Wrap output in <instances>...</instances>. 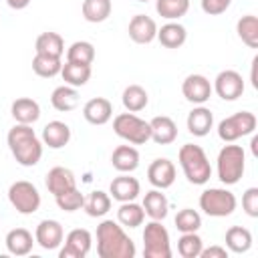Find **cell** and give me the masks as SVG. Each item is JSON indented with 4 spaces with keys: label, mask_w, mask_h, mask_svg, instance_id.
I'll list each match as a JSON object with an SVG mask.
<instances>
[{
    "label": "cell",
    "mask_w": 258,
    "mask_h": 258,
    "mask_svg": "<svg viewBox=\"0 0 258 258\" xmlns=\"http://www.w3.org/2000/svg\"><path fill=\"white\" fill-rule=\"evenodd\" d=\"M50 105L60 113L77 109L79 107V91H77V87H71V85L56 87L52 91V95H50Z\"/></svg>",
    "instance_id": "4316f807"
},
{
    "label": "cell",
    "mask_w": 258,
    "mask_h": 258,
    "mask_svg": "<svg viewBox=\"0 0 258 258\" xmlns=\"http://www.w3.org/2000/svg\"><path fill=\"white\" fill-rule=\"evenodd\" d=\"M135 242L125 234L123 226L113 220H103L97 226V254L99 258H133Z\"/></svg>",
    "instance_id": "6da1fadb"
},
{
    "label": "cell",
    "mask_w": 258,
    "mask_h": 258,
    "mask_svg": "<svg viewBox=\"0 0 258 258\" xmlns=\"http://www.w3.org/2000/svg\"><path fill=\"white\" fill-rule=\"evenodd\" d=\"M8 147L12 157L22 165V167H32L40 161L42 157V141L36 137L34 129L30 125L16 123L8 135H6Z\"/></svg>",
    "instance_id": "7a4b0ae2"
},
{
    "label": "cell",
    "mask_w": 258,
    "mask_h": 258,
    "mask_svg": "<svg viewBox=\"0 0 258 258\" xmlns=\"http://www.w3.org/2000/svg\"><path fill=\"white\" fill-rule=\"evenodd\" d=\"M139 194H141V185H139L137 177H131L129 173H121V175L113 177V181L109 185V196L117 202H133Z\"/></svg>",
    "instance_id": "2e32d148"
},
{
    "label": "cell",
    "mask_w": 258,
    "mask_h": 258,
    "mask_svg": "<svg viewBox=\"0 0 258 258\" xmlns=\"http://www.w3.org/2000/svg\"><path fill=\"white\" fill-rule=\"evenodd\" d=\"M212 91H216V95L224 101H236L244 93V79L238 71L226 69V71L218 73V77L214 79Z\"/></svg>",
    "instance_id": "30bf717a"
},
{
    "label": "cell",
    "mask_w": 258,
    "mask_h": 258,
    "mask_svg": "<svg viewBox=\"0 0 258 258\" xmlns=\"http://www.w3.org/2000/svg\"><path fill=\"white\" fill-rule=\"evenodd\" d=\"M137 2H149V0H137Z\"/></svg>",
    "instance_id": "bcb514c9"
},
{
    "label": "cell",
    "mask_w": 258,
    "mask_h": 258,
    "mask_svg": "<svg viewBox=\"0 0 258 258\" xmlns=\"http://www.w3.org/2000/svg\"><path fill=\"white\" fill-rule=\"evenodd\" d=\"M173 222H175V228L181 234H185V232H198L202 228V216L196 210H191V208L179 210Z\"/></svg>",
    "instance_id": "ab89813d"
},
{
    "label": "cell",
    "mask_w": 258,
    "mask_h": 258,
    "mask_svg": "<svg viewBox=\"0 0 258 258\" xmlns=\"http://www.w3.org/2000/svg\"><path fill=\"white\" fill-rule=\"evenodd\" d=\"M60 77L64 81V85L71 87H83L89 83L91 79V64H81V62H71L67 60L60 69Z\"/></svg>",
    "instance_id": "f1b7e54d"
},
{
    "label": "cell",
    "mask_w": 258,
    "mask_h": 258,
    "mask_svg": "<svg viewBox=\"0 0 258 258\" xmlns=\"http://www.w3.org/2000/svg\"><path fill=\"white\" fill-rule=\"evenodd\" d=\"M149 127H151V139L157 145H169L177 139V125L171 117L157 115L149 121Z\"/></svg>",
    "instance_id": "ffe728a7"
},
{
    "label": "cell",
    "mask_w": 258,
    "mask_h": 258,
    "mask_svg": "<svg viewBox=\"0 0 258 258\" xmlns=\"http://www.w3.org/2000/svg\"><path fill=\"white\" fill-rule=\"evenodd\" d=\"M236 196L226 187H210L200 196V208L212 218H226L236 210Z\"/></svg>",
    "instance_id": "52a82bcc"
},
{
    "label": "cell",
    "mask_w": 258,
    "mask_h": 258,
    "mask_svg": "<svg viewBox=\"0 0 258 258\" xmlns=\"http://www.w3.org/2000/svg\"><path fill=\"white\" fill-rule=\"evenodd\" d=\"M256 123H258L256 115L250 113V111L234 113V115H230V117H226L218 123V137L224 143H234L240 137L252 135L254 129H256Z\"/></svg>",
    "instance_id": "8992f818"
},
{
    "label": "cell",
    "mask_w": 258,
    "mask_h": 258,
    "mask_svg": "<svg viewBox=\"0 0 258 258\" xmlns=\"http://www.w3.org/2000/svg\"><path fill=\"white\" fill-rule=\"evenodd\" d=\"M111 165L119 173H131L139 167V151L133 145H119L113 149Z\"/></svg>",
    "instance_id": "603a6c76"
},
{
    "label": "cell",
    "mask_w": 258,
    "mask_h": 258,
    "mask_svg": "<svg viewBox=\"0 0 258 258\" xmlns=\"http://www.w3.org/2000/svg\"><path fill=\"white\" fill-rule=\"evenodd\" d=\"M183 97L194 105H204L212 97V83L204 75H187L181 83Z\"/></svg>",
    "instance_id": "7c38bea8"
},
{
    "label": "cell",
    "mask_w": 258,
    "mask_h": 258,
    "mask_svg": "<svg viewBox=\"0 0 258 258\" xmlns=\"http://www.w3.org/2000/svg\"><path fill=\"white\" fill-rule=\"evenodd\" d=\"M64 240V230L56 220H42L34 230V242L42 250H56Z\"/></svg>",
    "instance_id": "4fadbf2b"
},
{
    "label": "cell",
    "mask_w": 258,
    "mask_h": 258,
    "mask_svg": "<svg viewBox=\"0 0 258 258\" xmlns=\"http://www.w3.org/2000/svg\"><path fill=\"white\" fill-rule=\"evenodd\" d=\"M8 200H10L12 208L22 216H30V214L38 212V208H40V194H38L36 185L26 179L14 181L8 187Z\"/></svg>",
    "instance_id": "9c48e42d"
},
{
    "label": "cell",
    "mask_w": 258,
    "mask_h": 258,
    "mask_svg": "<svg viewBox=\"0 0 258 258\" xmlns=\"http://www.w3.org/2000/svg\"><path fill=\"white\" fill-rule=\"evenodd\" d=\"M177 159H179V165L183 169V175L187 177L189 183L194 185H204L210 181L212 177V165H210V159L206 155V151L196 145V143H185L179 147V153H177Z\"/></svg>",
    "instance_id": "3957f363"
},
{
    "label": "cell",
    "mask_w": 258,
    "mask_h": 258,
    "mask_svg": "<svg viewBox=\"0 0 258 258\" xmlns=\"http://www.w3.org/2000/svg\"><path fill=\"white\" fill-rule=\"evenodd\" d=\"M111 10H113L111 0H83V6H81L83 18L93 24L105 22L111 16Z\"/></svg>",
    "instance_id": "4dcf8cb0"
},
{
    "label": "cell",
    "mask_w": 258,
    "mask_h": 258,
    "mask_svg": "<svg viewBox=\"0 0 258 258\" xmlns=\"http://www.w3.org/2000/svg\"><path fill=\"white\" fill-rule=\"evenodd\" d=\"M121 101H123V107L129 113H139L147 107L149 95L141 85H129V87H125V91L121 95Z\"/></svg>",
    "instance_id": "d6a6232c"
},
{
    "label": "cell",
    "mask_w": 258,
    "mask_h": 258,
    "mask_svg": "<svg viewBox=\"0 0 258 258\" xmlns=\"http://www.w3.org/2000/svg\"><path fill=\"white\" fill-rule=\"evenodd\" d=\"M218 179L224 185H234L240 181L246 169V153L242 145H224L218 153Z\"/></svg>",
    "instance_id": "277c9868"
},
{
    "label": "cell",
    "mask_w": 258,
    "mask_h": 258,
    "mask_svg": "<svg viewBox=\"0 0 258 258\" xmlns=\"http://www.w3.org/2000/svg\"><path fill=\"white\" fill-rule=\"evenodd\" d=\"M159 42H161V46H165V48H179V46H183V42L187 40V30L179 24V22H173V20H169V22H165L161 28H157V36H155Z\"/></svg>",
    "instance_id": "d4e9b609"
},
{
    "label": "cell",
    "mask_w": 258,
    "mask_h": 258,
    "mask_svg": "<svg viewBox=\"0 0 258 258\" xmlns=\"http://www.w3.org/2000/svg\"><path fill=\"white\" fill-rule=\"evenodd\" d=\"M10 113H12L16 123L32 125V123H36L40 119V105L30 97H20V99H16L12 103Z\"/></svg>",
    "instance_id": "44dd1931"
},
{
    "label": "cell",
    "mask_w": 258,
    "mask_h": 258,
    "mask_svg": "<svg viewBox=\"0 0 258 258\" xmlns=\"http://www.w3.org/2000/svg\"><path fill=\"white\" fill-rule=\"evenodd\" d=\"M232 0H202V10L210 16H218V14H224L228 8H230Z\"/></svg>",
    "instance_id": "7bdbcfd3"
},
{
    "label": "cell",
    "mask_w": 258,
    "mask_h": 258,
    "mask_svg": "<svg viewBox=\"0 0 258 258\" xmlns=\"http://www.w3.org/2000/svg\"><path fill=\"white\" fill-rule=\"evenodd\" d=\"M60 69H62V62L56 56L34 54V58H32V71L42 79H52V77L60 75Z\"/></svg>",
    "instance_id": "8d00e7d4"
},
{
    "label": "cell",
    "mask_w": 258,
    "mask_h": 258,
    "mask_svg": "<svg viewBox=\"0 0 258 258\" xmlns=\"http://www.w3.org/2000/svg\"><path fill=\"white\" fill-rule=\"evenodd\" d=\"M44 183H46V189L56 198V196H60V194H64V191L77 187V177H75V173H73L69 167L56 165V167H52V169L46 173Z\"/></svg>",
    "instance_id": "e0dca14e"
},
{
    "label": "cell",
    "mask_w": 258,
    "mask_h": 258,
    "mask_svg": "<svg viewBox=\"0 0 258 258\" xmlns=\"http://www.w3.org/2000/svg\"><path fill=\"white\" fill-rule=\"evenodd\" d=\"M34 48H36V54L60 58L62 52H64V40H62V36H60L58 32H50V30H48V32L38 34Z\"/></svg>",
    "instance_id": "83f0119b"
},
{
    "label": "cell",
    "mask_w": 258,
    "mask_h": 258,
    "mask_svg": "<svg viewBox=\"0 0 258 258\" xmlns=\"http://www.w3.org/2000/svg\"><path fill=\"white\" fill-rule=\"evenodd\" d=\"M54 200H56V206H58L62 212H77V210H81L83 204H85V196H83L77 187H73V189H69V191L56 196Z\"/></svg>",
    "instance_id": "60d3db41"
},
{
    "label": "cell",
    "mask_w": 258,
    "mask_h": 258,
    "mask_svg": "<svg viewBox=\"0 0 258 258\" xmlns=\"http://www.w3.org/2000/svg\"><path fill=\"white\" fill-rule=\"evenodd\" d=\"M242 210L250 218H258V187H248L242 194Z\"/></svg>",
    "instance_id": "b9f144b4"
},
{
    "label": "cell",
    "mask_w": 258,
    "mask_h": 258,
    "mask_svg": "<svg viewBox=\"0 0 258 258\" xmlns=\"http://www.w3.org/2000/svg\"><path fill=\"white\" fill-rule=\"evenodd\" d=\"M155 10L165 20H177L187 14L189 0H155Z\"/></svg>",
    "instance_id": "d590c367"
},
{
    "label": "cell",
    "mask_w": 258,
    "mask_h": 258,
    "mask_svg": "<svg viewBox=\"0 0 258 258\" xmlns=\"http://www.w3.org/2000/svg\"><path fill=\"white\" fill-rule=\"evenodd\" d=\"M34 238L26 228H14L6 234V248L12 256H26L32 252Z\"/></svg>",
    "instance_id": "cb8c5ba5"
},
{
    "label": "cell",
    "mask_w": 258,
    "mask_h": 258,
    "mask_svg": "<svg viewBox=\"0 0 258 258\" xmlns=\"http://www.w3.org/2000/svg\"><path fill=\"white\" fill-rule=\"evenodd\" d=\"M83 117L91 123V125H105L111 121L113 117V105L109 99L105 97H93L85 103L83 107Z\"/></svg>",
    "instance_id": "ac0fdd59"
},
{
    "label": "cell",
    "mask_w": 258,
    "mask_h": 258,
    "mask_svg": "<svg viewBox=\"0 0 258 258\" xmlns=\"http://www.w3.org/2000/svg\"><path fill=\"white\" fill-rule=\"evenodd\" d=\"M62 244L64 246L58 252L60 258H85L93 246V236L85 228H75L67 234Z\"/></svg>",
    "instance_id": "8fae6325"
},
{
    "label": "cell",
    "mask_w": 258,
    "mask_h": 258,
    "mask_svg": "<svg viewBox=\"0 0 258 258\" xmlns=\"http://www.w3.org/2000/svg\"><path fill=\"white\" fill-rule=\"evenodd\" d=\"M141 206H143L145 216H149L151 220H163L169 212V202H167L163 189H157V187L145 194Z\"/></svg>",
    "instance_id": "484cf974"
},
{
    "label": "cell",
    "mask_w": 258,
    "mask_h": 258,
    "mask_svg": "<svg viewBox=\"0 0 258 258\" xmlns=\"http://www.w3.org/2000/svg\"><path fill=\"white\" fill-rule=\"evenodd\" d=\"M83 210L91 218H103L111 210V196L107 191H103V189H95L85 198Z\"/></svg>",
    "instance_id": "1f68e13d"
},
{
    "label": "cell",
    "mask_w": 258,
    "mask_h": 258,
    "mask_svg": "<svg viewBox=\"0 0 258 258\" xmlns=\"http://www.w3.org/2000/svg\"><path fill=\"white\" fill-rule=\"evenodd\" d=\"M236 32L240 36V40L250 46V48H258V18L254 14H246L236 22Z\"/></svg>",
    "instance_id": "e575fe53"
},
{
    "label": "cell",
    "mask_w": 258,
    "mask_h": 258,
    "mask_svg": "<svg viewBox=\"0 0 258 258\" xmlns=\"http://www.w3.org/2000/svg\"><path fill=\"white\" fill-rule=\"evenodd\" d=\"M113 131L121 139H125L131 145H143L151 139V127L149 121L137 117L135 113H119L113 119Z\"/></svg>",
    "instance_id": "5b68a950"
},
{
    "label": "cell",
    "mask_w": 258,
    "mask_h": 258,
    "mask_svg": "<svg viewBox=\"0 0 258 258\" xmlns=\"http://www.w3.org/2000/svg\"><path fill=\"white\" fill-rule=\"evenodd\" d=\"M6 4L12 8V10H22L30 4V0H6Z\"/></svg>",
    "instance_id": "f6af8a7d"
},
{
    "label": "cell",
    "mask_w": 258,
    "mask_h": 258,
    "mask_svg": "<svg viewBox=\"0 0 258 258\" xmlns=\"http://www.w3.org/2000/svg\"><path fill=\"white\" fill-rule=\"evenodd\" d=\"M67 60L71 62H81V64H91L95 60V46L89 40H77L67 48Z\"/></svg>",
    "instance_id": "74e56055"
},
{
    "label": "cell",
    "mask_w": 258,
    "mask_h": 258,
    "mask_svg": "<svg viewBox=\"0 0 258 258\" xmlns=\"http://www.w3.org/2000/svg\"><path fill=\"white\" fill-rule=\"evenodd\" d=\"M185 125H187V131L194 137H206L214 127V115H212V111L208 107L198 105L187 113Z\"/></svg>",
    "instance_id": "d6986e66"
},
{
    "label": "cell",
    "mask_w": 258,
    "mask_h": 258,
    "mask_svg": "<svg viewBox=\"0 0 258 258\" xmlns=\"http://www.w3.org/2000/svg\"><path fill=\"white\" fill-rule=\"evenodd\" d=\"M143 256L145 258H169L171 244L169 232L161 224V220H151L143 230Z\"/></svg>",
    "instance_id": "ba28073f"
},
{
    "label": "cell",
    "mask_w": 258,
    "mask_h": 258,
    "mask_svg": "<svg viewBox=\"0 0 258 258\" xmlns=\"http://www.w3.org/2000/svg\"><path fill=\"white\" fill-rule=\"evenodd\" d=\"M226 246L234 254H244L252 246V234L244 226H232L226 230Z\"/></svg>",
    "instance_id": "f546056e"
},
{
    "label": "cell",
    "mask_w": 258,
    "mask_h": 258,
    "mask_svg": "<svg viewBox=\"0 0 258 258\" xmlns=\"http://www.w3.org/2000/svg\"><path fill=\"white\" fill-rule=\"evenodd\" d=\"M147 179L157 189H167L175 181V165L167 157H157L147 167Z\"/></svg>",
    "instance_id": "5bb4252c"
},
{
    "label": "cell",
    "mask_w": 258,
    "mask_h": 258,
    "mask_svg": "<svg viewBox=\"0 0 258 258\" xmlns=\"http://www.w3.org/2000/svg\"><path fill=\"white\" fill-rule=\"evenodd\" d=\"M145 220V212H143V206L135 204L133 202H121L119 210H117V222L121 226H127V228H137L141 226Z\"/></svg>",
    "instance_id": "836d02e7"
},
{
    "label": "cell",
    "mask_w": 258,
    "mask_h": 258,
    "mask_svg": "<svg viewBox=\"0 0 258 258\" xmlns=\"http://www.w3.org/2000/svg\"><path fill=\"white\" fill-rule=\"evenodd\" d=\"M202 248H204V240L198 236V232H185L177 240V252L181 258H200Z\"/></svg>",
    "instance_id": "f35d334b"
},
{
    "label": "cell",
    "mask_w": 258,
    "mask_h": 258,
    "mask_svg": "<svg viewBox=\"0 0 258 258\" xmlns=\"http://www.w3.org/2000/svg\"><path fill=\"white\" fill-rule=\"evenodd\" d=\"M127 32H129V38L133 42H137V44H149L157 36V24L147 14H135L129 20Z\"/></svg>",
    "instance_id": "9a60e30c"
},
{
    "label": "cell",
    "mask_w": 258,
    "mask_h": 258,
    "mask_svg": "<svg viewBox=\"0 0 258 258\" xmlns=\"http://www.w3.org/2000/svg\"><path fill=\"white\" fill-rule=\"evenodd\" d=\"M71 141V127L64 121H50L42 129V143L50 149H62Z\"/></svg>",
    "instance_id": "7402d4cb"
},
{
    "label": "cell",
    "mask_w": 258,
    "mask_h": 258,
    "mask_svg": "<svg viewBox=\"0 0 258 258\" xmlns=\"http://www.w3.org/2000/svg\"><path fill=\"white\" fill-rule=\"evenodd\" d=\"M200 258H228V250L224 246H210V248H202Z\"/></svg>",
    "instance_id": "ee69618b"
}]
</instances>
